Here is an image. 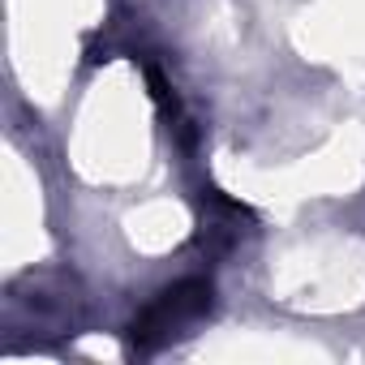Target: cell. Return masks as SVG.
Masks as SVG:
<instances>
[{"label":"cell","mask_w":365,"mask_h":365,"mask_svg":"<svg viewBox=\"0 0 365 365\" xmlns=\"http://www.w3.org/2000/svg\"><path fill=\"white\" fill-rule=\"evenodd\" d=\"M211 309V284L202 279H180L172 288H163L133 322V344L138 348H155L163 344L168 335H176L180 327H190L198 322L202 314Z\"/></svg>","instance_id":"cell-1"}]
</instances>
